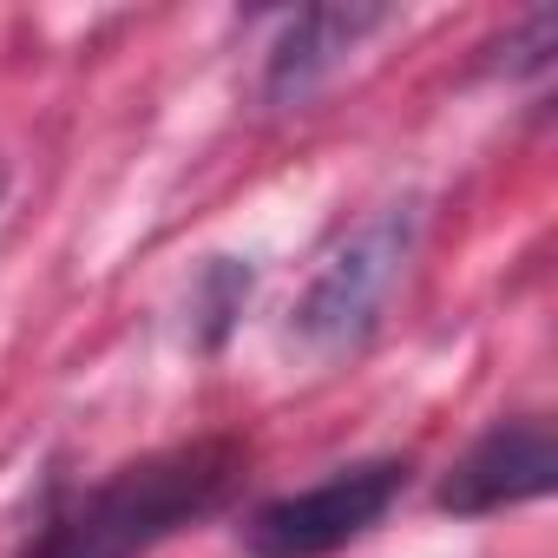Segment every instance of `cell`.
<instances>
[{
	"instance_id": "obj_1",
	"label": "cell",
	"mask_w": 558,
	"mask_h": 558,
	"mask_svg": "<svg viewBox=\"0 0 558 558\" xmlns=\"http://www.w3.org/2000/svg\"><path fill=\"white\" fill-rule=\"evenodd\" d=\"M236 480L230 440H191L171 453H151L138 466H119L93 493H80L66 512L47 519L27 558H145L191 519H204Z\"/></svg>"
},
{
	"instance_id": "obj_5",
	"label": "cell",
	"mask_w": 558,
	"mask_h": 558,
	"mask_svg": "<svg viewBox=\"0 0 558 558\" xmlns=\"http://www.w3.org/2000/svg\"><path fill=\"white\" fill-rule=\"evenodd\" d=\"M395 14L388 8H310L283 27V40L269 47V73H263V99L269 106H310L355 53L362 40H375Z\"/></svg>"
},
{
	"instance_id": "obj_3",
	"label": "cell",
	"mask_w": 558,
	"mask_h": 558,
	"mask_svg": "<svg viewBox=\"0 0 558 558\" xmlns=\"http://www.w3.org/2000/svg\"><path fill=\"white\" fill-rule=\"evenodd\" d=\"M408 486V466L401 460H362V466H342L303 493H283V499H269L243 538L256 558H329L342 551L349 538H362Z\"/></svg>"
},
{
	"instance_id": "obj_2",
	"label": "cell",
	"mask_w": 558,
	"mask_h": 558,
	"mask_svg": "<svg viewBox=\"0 0 558 558\" xmlns=\"http://www.w3.org/2000/svg\"><path fill=\"white\" fill-rule=\"evenodd\" d=\"M414 230H421L414 204H381L323 250L310 290L296 303V323H290L303 355L336 362V355H355L375 336V323H381V310H388V296L401 283V269L414 256Z\"/></svg>"
},
{
	"instance_id": "obj_4",
	"label": "cell",
	"mask_w": 558,
	"mask_h": 558,
	"mask_svg": "<svg viewBox=\"0 0 558 558\" xmlns=\"http://www.w3.org/2000/svg\"><path fill=\"white\" fill-rule=\"evenodd\" d=\"M551 473H558L551 427L545 421H499L493 434H480L460 453V466L440 486V506L460 512V519L506 512V506H525V499L551 493Z\"/></svg>"
}]
</instances>
